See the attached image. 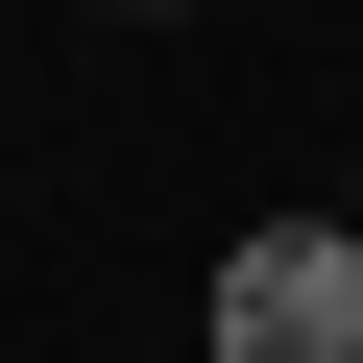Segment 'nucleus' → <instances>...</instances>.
<instances>
[{"label":"nucleus","instance_id":"nucleus-2","mask_svg":"<svg viewBox=\"0 0 363 363\" xmlns=\"http://www.w3.org/2000/svg\"><path fill=\"white\" fill-rule=\"evenodd\" d=\"M121 25H169V0H121Z\"/></svg>","mask_w":363,"mask_h":363},{"label":"nucleus","instance_id":"nucleus-3","mask_svg":"<svg viewBox=\"0 0 363 363\" xmlns=\"http://www.w3.org/2000/svg\"><path fill=\"white\" fill-rule=\"evenodd\" d=\"M339 218H363V169H339Z\"/></svg>","mask_w":363,"mask_h":363},{"label":"nucleus","instance_id":"nucleus-1","mask_svg":"<svg viewBox=\"0 0 363 363\" xmlns=\"http://www.w3.org/2000/svg\"><path fill=\"white\" fill-rule=\"evenodd\" d=\"M194 339H218V363H363V218H339V194H315V218H242L218 291H194Z\"/></svg>","mask_w":363,"mask_h":363}]
</instances>
